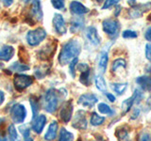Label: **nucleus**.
<instances>
[{
    "label": "nucleus",
    "mask_w": 151,
    "mask_h": 141,
    "mask_svg": "<svg viewBox=\"0 0 151 141\" xmlns=\"http://www.w3.org/2000/svg\"><path fill=\"white\" fill-rule=\"evenodd\" d=\"M81 46L77 40H71L63 46L59 56V61L61 65L71 62L74 58H78L80 53Z\"/></svg>",
    "instance_id": "1"
},
{
    "label": "nucleus",
    "mask_w": 151,
    "mask_h": 141,
    "mask_svg": "<svg viewBox=\"0 0 151 141\" xmlns=\"http://www.w3.org/2000/svg\"><path fill=\"white\" fill-rule=\"evenodd\" d=\"M59 97L55 89L51 88L46 91L44 98V107L48 113H54L58 108Z\"/></svg>",
    "instance_id": "2"
},
{
    "label": "nucleus",
    "mask_w": 151,
    "mask_h": 141,
    "mask_svg": "<svg viewBox=\"0 0 151 141\" xmlns=\"http://www.w3.org/2000/svg\"><path fill=\"white\" fill-rule=\"evenodd\" d=\"M46 31L42 27H38L34 30H30L27 34V41L30 46H37L45 39Z\"/></svg>",
    "instance_id": "3"
},
{
    "label": "nucleus",
    "mask_w": 151,
    "mask_h": 141,
    "mask_svg": "<svg viewBox=\"0 0 151 141\" xmlns=\"http://www.w3.org/2000/svg\"><path fill=\"white\" fill-rule=\"evenodd\" d=\"M12 119L14 123H23L26 120L27 117V110L26 107L23 105H20V103H17V105H14L12 108Z\"/></svg>",
    "instance_id": "4"
},
{
    "label": "nucleus",
    "mask_w": 151,
    "mask_h": 141,
    "mask_svg": "<svg viewBox=\"0 0 151 141\" xmlns=\"http://www.w3.org/2000/svg\"><path fill=\"white\" fill-rule=\"evenodd\" d=\"M103 30L111 37H116L120 29V25L114 19H106L102 23Z\"/></svg>",
    "instance_id": "5"
},
{
    "label": "nucleus",
    "mask_w": 151,
    "mask_h": 141,
    "mask_svg": "<svg viewBox=\"0 0 151 141\" xmlns=\"http://www.w3.org/2000/svg\"><path fill=\"white\" fill-rule=\"evenodd\" d=\"M33 83V78L29 75H25V74H17L15 75L13 80L14 87L19 91L24 90L27 87H29Z\"/></svg>",
    "instance_id": "6"
},
{
    "label": "nucleus",
    "mask_w": 151,
    "mask_h": 141,
    "mask_svg": "<svg viewBox=\"0 0 151 141\" xmlns=\"http://www.w3.org/2000/svg\"><path fill=\"white\" fill-rule=\"evenodd\" d=\"M142 98V93L140 92V90H136L134 91L133 95L131 97H129V99H127L124 102L122 103V111H123V114H127V112L130 110V108L133 105V103L137 101V100H140Z\"/></svg>",
    "instance_id": "7"
},
{
    "label": "nucleus",
    "mask_w": 151,
    "mask_h": 141,
    "mask_svg": "<svg viewBox=\"0 0 151 141\" xmlns=\"http://www.w3.org/2000/svg\"><path fill=\"white\" fill-rule=\"evenodd\" d=\"M73 127L78 130H85L87 128V121L86 117H85V112L79 110L75 116L73 120Z\"/></svg>",
    "instance_id": "8"
},
{
    "label": "nucleus",
    "mask_w": 151,
    "mask_h": 141,
    "mask_svg": "<svg viewBox=\"0 0 151 141\" xmlns=\"http://www.w3.org/2000/svg\"><path fill=\"white\" fill-rule=\"evenodd\" d=\"M53 26L55 27L56 31L60 35L65 34L66 31H67L64 19H63V15H60L59 13H56L53 17Z\"/></svg>",
    "instance_id": "9"
},
{
    "label": "nucleus",
    "mask_w": 151,
    "mask_h": 141,
    "mask_svg": "<svg viewBox=\"0 0 151 141\" xmlns=\"http://www.w3.org/2000/svg\"><path fill=\"white\" fill-rule=\"evenodd\" d=\"M72 113H73V105L71 101L65 102L63 106H61V109L60 112V119L63 120L64 122H68L71 118H72Z\"/></svg>",
    "instance_id": "10"
},
{
    "label": "nucleus",
    "mask_w": 151,
    "mask_h": 141,
    "mask_svg": "<svg viewBox=\"0 0 151 141\" xmlns=\"http://www.w3.org/2000/svg\"><path fill=\"white\" fill-rule=\"evenodd\" d=\"M97 97L93 93L83 94L78 99V103L84 107H93L97 103Z\"/></svg>",
    "instance_id": "11"
},
{
    "label": "nucleus",
    "mask_w": 151,
    "mask_h": 141,
    "mask_svg": "<svg viewBox=\"0 0 151 141\" xmlns=\"http://www.w3.org/2000/svg\"><path fill=\"white\" fill-rule=\"evenodd\" d=\"M56 40L55 41L51 42V43L47 44L46 46H45L44 48H42L40 52H39V56L41 59H44V60H46L48 59L49 58H51L52 56L54 55L55 51H56Z\"/></svg>",
    "instance_id": "12"
},
{
    "label": "nucleus",
    "mask_w": 151,
    "mask_h": 141,
    "mask_svg": "<svg viewBox=\"0 0 151 141\" xmlns=\"http://www.w3.org/2000/svg\"><path fill=\"white\" fill-rule=\"evenodd\" d=\"M31 15L37 21L42 20L44 14H42L40 0H31Z\"/></svg>",
    "instance_id": "13"
},
{
    "label": "nucleus",
    "mask_w": 151,
    "mask_h": 141,
    "mask_svg": "<svg viewBox=\"0 0 151 141\" xmlns=\"http://www.w3.org/2000/svg\"><path fill=\"white\" fill-rule=\"evenodd\" d=\"M85 35H86L87 39L90 41L92 44L93 45H98L100 43V37L98 36V33L96 28L94 26H89L86 28L85 31Z\"/></svg>",
    "instance_id": "14"
},
{
    "label": "nucleus",
    "mask_w": 151,
    "mask_h": 141,
    "mask_svg": "<svg viewBox=\"0 0 151 141\" xmlns=\"http://www.w3.org/2000/svg\"><path fill=\"white\" fill-rule=\"evenodd\" d=\"M151 9V3H146L143 5H138V6L133 7V9H131V11H129V15L132 18H139L145 12L147 9Z\"/></svg>",
    "instance_id": "15"
},
{
    "label": "nucleus",
    "mask_w": 151,
    "mask_h": 141,
    "mask_svg": "<svg viewBox=\"0 0 151 141\" xmlns=\"http://www.w3.org/2000/svg\"><path fill=\"white\" fill-rule=\"evenodd\" d=\"M70 11L72 13L76 14V15H82V14L87 13L89 9L80 2L73 1L70 3Z\"/></svg>",
    "instance_id": "16"
},
{
    "label": "nucleus",
    "mask_w": 151,
    "mask_h": 141,
    "mask_svg": "<svg viewBox=\"0 0 151 141\" xmlns=\"http://www.w3.org/2000/svg\"><path fill=\"white\" fill-rule=\"evenodd\" d=\"M46 123V118L45 115H40L39 117H37L36 119L33 121L32 124V129L33 131L37 134H41L42 131L44 130V127Z\"/></svg>",
    "instance_id": "17"
},
{
    "label": "nucleus",
    "mask_w": 151,
    "mask_h": 141,
    "mask_svg": "<svg viewBox=\"0 0 151 141\" xmlns=\"http://www.w3.org/2000/svg\"><path fill=\"white\" fill-rule=\"evenodd\" d=\"M14 55V48L11 45H5L0 50V60L9 61Z\"/></svg>",
    "instance_id": "18"
},
{
    "label": "nucleus",
    "mask_w": 151,
    "mask_h": 141,
    "mask_svg": "<svg viewBox=\"0 0 151 141\" xmlns=\"http://www.w3.org/2000/svg\"><path fill=\"white\" fill-rule=\"evenodd\" d=\"M57 131H58V122L54 120V121H52L50 125L48 126V129H47L46 133L45 135V139L47 141L54 140L57 135Z\"/></svg>",
    "instance_id": "19"
},
{
    "label": "nucleus",
    "mask_w": 151,
    "mask_h": 141,
    "mask_svg": "<svg viewBox=\"0 0 151 141\" xmlns=\"http://www.w3.org/2000/svg\"><path fill=\"white\" fill-rule=\"evenodd\" d=\"M136 83L145 91L151 90V77L150 76H140L136 78Z\"/></svg>",
    "instance_id": "20"
},
{
    "label": "nucleus",
    "mask_w": 151,
    "mask_h": 141,
    "mask_svg": "<svg viewBox=\"0 0 151 141\" xmlns=\"http://www.w3.org/2000/svg\"><path fill=\"white\" fill-rule=\"evenodd\" d=\"M84 26V19L82 17H77L74 18L72 22H71V28L70 30L73 33H76L79 31Z\"/></svg>",
    "instance_id": "21"
},
{
    "label": "nucleus",
    "mask_w": 151,
    "mask_h": 141,
    "mask_svg": "<svg viewBox=\"0 0 151 141\" xmlns=\"http://www.w3.org/2000/svg\"><path fill=\"white\" fill-rule=\"evenodd\" d=\"M108 61H109L108 52L103 51L102 53L100 54V58H99V61H98V68H99V70H100V72L102 73H104L106 72Z\"/></svg>",
    "instance_id": "22"
},
{
    "label": "nucleus",
    "mask_w": 151,
    "mask_h": 141,
    "mask_svg": "<svg viewBox=\"0 0 151 141\" xmlns=\"http://www.w3.org/2000/svg\"><path fill=\"white\" fill-rule=\"evenodd\" d=\"M115 135L119 141H129V131L124 127H119L115 131Z\"/></svg>",
    "instance_id": "23"
},
{
    "label": "nucleus",
    "mask_w": 151,
    "mask_h": 141,
    "mask_svg": "<svg viewBox=\"0 0 151 141\" xmlns=\"http://www.w3.org/2000/svg\"><path fill=\"white\" fill-rule=\"evenodd\" d=\"M59 141H74V135L65 128H61L60 131Z\"/></svg>",
    "instance_id": "24"
},
{
    "label": "nucleus",
    "mask_w": 151,
    "mask_h": 141,
    "mask_svg": "<svg viewBox=\"0 0 151 141\" xmlns=\"http://www.w3.org/2000/svg\"><path fill=\"white\" fill-rule=\"evenodd\" d=\"M9 70L13 72H25V70H29V67L26 63H20V62H14L12 65H11Z\"/></svg>",
    "instance_id": "25"
},
{
    "label": "nucleus",
    "mask_w": 151,
    "mask_h": 141,
    "mask_svg": "<svg viewBox=\"0 0 151 141\" xmlns=\"http://www.w3.org/2000/svg\"><path fill=\"white\" fill-rule=\"evenodd\" d=\"M96 86L98 90L105 92L107 89V85L105 82V79L103 78L102 75H97L96 77Z\"/></svg>",
    "instance_id": "26"
},
{
    "label": "nucleus",
    "mask_w": 151,
    "mask_h": 141,
    "mask_svg": "<svg viewBox=\"0 0 151 141\" xmlns=\"http://www.w3.org/2000/svg\"><path fill=\"white\" fill-rule=\"evenodd\" d=\"M127 83H124V84H120V83H113L111 85V88H112L113 91H115L117 94H123L125 92V90L127 89Z\"/></svg>",
    "instance_id": "27"
},
{
    "label": "nucleus",
    "mask_w": 151,
    "mask_h": 141,
    "mask_svg": "<svg viewBox=\"0 0 151 141\" xmlns=\"http://www.w3.org/2000/svg\"><path fill=\"white\" fill-rule=\"evenodd\" d=\"M29 103H30V105H31V109H32V118L35 119L37 117L38 112H39V105H38V100L37 98L34 96H31L29 98Z\"/></svg>",
    "instance_id": "28"
},
{
    "label": "nucleus",
    "mask_w": 151,
    "mask_h": 141,
    "mask_svg": "<svg viewBox=\"0 0 151 141\" xmlns=\"http://www.w3.org/2000/svg\"><path fill=\"white\" fill-rule=\"evenodd\" d=\"M98 111L100 112L101 114H105L108 116H112L114 114V111H113L108 105H106V103H101L98 105Z\"/></svg>",
    "instance_id": "29"
},
{
    "label": "nucleus",
    "mask_w": 151,
    "mask_h": 141,
    "mask_svg": "<svg viewBox=\"0 0 151 141\" xmlns=\"http://www.w3.org/2000/svg\"><path fill=\"white\" fill-rule=\"evenodd\" d=\"M105 121V118L98 116L96 113H93L91 117V124L93 126H99Z\"/></svg>",
    "instance_id": "30"
},
{
    "label": "nucleus",
    "mask_w": 151,
    "mask_h": 141,
    "mask_svg": "<svg viewBox=\"0 0 151 141\" xmlns=\"http://www.w3.org/2000/svg\"><path fill=\"white\" fill-rule=\"evenodd\" d=\"M48 68L46 66H41V67H38L35 69V76L39 79L44 78L45 75L48 73Z\"/></svg>",
    "instance_id": "31"
},
{
    "label": "nucleus",
    "mask_w": 151,
    "mask_h": 141,
    "mask_svg": "<svg viewBox=\"0 0 151 141\" xmlns=\"http://www.w3.org/2000/svg\"><path fill=\"white\" fill-rule=\"evenodd\" d=\"M127 66V62L125 59L123 58H118L116 60L113 61V63L111 65V70L112 72H115V70L118 69V68H126Z\"/></svg>",
    "instance_id": "32"
},
{
    "label": "nucleus",
    "mask_w": 151,
    "mask_h": 141,
    "mask_svg": "<svg viewBox=\"0 0 151 141\" xmlns=\"http://www.w3.org/2000/svg\"><path fill=\"white\" fill-rule=\"evenodd\" d=\"M8 132H9V141H17L18 140L17 132H16V129H15V126H14L13 124H11V125L9 126Z\"/></svg>",
    "instance_id": "33"
},
{
    "label": "nucleus",
    "mask_w": 151,
    "mask_h": 141,
    "mask_svg": "<svg viewBox=\"0 0 151 141\" xmlns=\"http://www.w3.org/2000/svg\"><path fill=\"white\" fill-rule=\"evenodd\" d=\"M90 69L85 70V72H81L79 77V81L81 82L85 86H89V81H90Z\"/></svg>",
    "instance_id": "34"
},
{
    "label": "nucleus",
    "mask_w": 151,
    "mask_h": 141,
    "mask_svg": "<svg viewBox=\"0 0 151 141\" xmlns=\"http://www.w3.org/2000/svg\"><path fill=\"white\" fill-rule=\"evenodd\" d=\"M78 58H74L72 61L70 62V66H69V72L71 73V75H72L73 77L76 76V73H75V69H76V66L78 65Z\"/></svg>",
    "instance_id": "35"
},
{
    "label": "nucleus",
    "mask_w": 151,
    "mask_h": 141,
    "mask_svg": "<svg viewBox=\"0 0 151 141\" xmlns=\"http://www.w3.org/2000/svg\"><path fill=\"white\" fill-rule=\"evenodd\" d=\"M52 6L57 9H61L64 8V0H51Z\"/></svg>",
    "instance_id": "36"
},
{
    "label": "nucleus",
    "mask_w": 151,
    "mask_h": 141,
    "mask_svg": "<svg viewBox=\"0 0 151 141\" xmlns=\"http://www.w3.org/2000/svg\"><path fill=\"white\" fill-rule=\"evenodd\" d=\"M122 36L123 38H125V39H131V38L137 37V33L132 30H125L122 33Z\"/></svg>",
    "instance_id": "37"
},
{
    "label": "nucleus",
    "mask_w": 151,
    "mask_h": 141,
    "mask_svg": "<svg viewBox=\"0 0 151 141\" xmlns=\"http://www.w3.org/2000/svg\"><path fill=\"white\" fill-rule=\"evenodd\" d=\"M117 2H118V0H106L105 3H104V5H103L102 9H105L111 8V7L113 6V5H115Z\"/></svg>",
    "instance_id": "38"
},
{
    "label": "nucleus",
    "mask_w": 151,
    "mask_h": 141,
    "mask_svg": "<svg viewBox=\"0 0 151 141\" xmlns=\"http://www.w3.org/2000/svg\"><path fill=\"white\" fill-rule=\"evenodd\" d=\"M139 141H151V135L147 133H142L140 135Z\"/></svg>",
    "instance_id": "39"
},
{
    "label": "nucleus",
    "mask_w": 151,
    "mask_h": 141,
    "mask_svg": "<svg viewBox=\"0 0 151 141\" xmlns=\"http://www.w3.org/2000/svg\"><path fill=\"white\" fill-rule=\"evenodd\" d=\"M145 56L149 61H151V44L147 43L145 45Z\"/></svg>",
    "instance_id": "40"
},
{
    "label": "nucleus",
    "mask_w": 151,
    "mask_h": 141,
    "mask_svg": "<svg viewBox=\"0 0 151 141\" xmlns=\"http://www.w3.org/2000/svg\"><path fill=\"white\" fill-rule=\"evenodd\" d=\"M20 130H21V133L24 135L25 137H28V135H29V129H28L27 126L20 127Z\"/></svg>",
    "instance_id": "41"
},
{
    "label": "nucleus",
    "mask_w": 151,
    "mask_h": 141,
    "mask_svg": "<svg viewBox=\"0 0 151 141\" xmlns=\"http://www.w3.org/2000/svg\"><path fill=\"white\" fill-rule=\"evenodd\" d=\"M78 69L80 70V72H85V70H89V66L86 64V63H80L78 66Z\"/></svg>",
    "instance_id": "42"
},
{
    "label": "nucleus",
    "mask_w": 151,
    "mask_h": 141,
    "mask_svg": "<svg viewBox=\"0 0 151 141\" xmlns=\"http://www.w3.org/2000/svg\"><path fill=\"white\" fill-rule=\"evenodd\" d=\"M145 39L147 40L148 41H151V26L147 28V30L145 31Z\"/></svg>",
    "instance_id": "43"
},
{
    "label": "nucleus",
    "mask_w": 151,
    "mask_h": 141,
    "mask_svg": "<svg viewBox=\"0 0 151 141\" xmlns=\"http://www.w3.org/2000/svg\"><path fill=\"white\" fill-rule=\"evenodd\" d=\"M106 96H107V98L109 99V101H111V102H114L115 101V96L114 95H112L111 93H107L106 94Z\"/></svg>",
    "instance_id": "44"
},
{
    "label": "nucleus",
    "mask_w": 151,
    "mask_h": 141,
    "mask_svg": "<svg viewBox=\"0 0 151 141\" xmlns=\"http://www.w3.org/2000/svg\"><path fill=\"white\" fill-rule=\"evenodd\" d=\"M2 3L4 4V6L9 7L13 3V0H2Z\"/></svg>",
    "instance_id": "45"
},
{
    "label": "nucleus",
    "mask_w": 151,
    "mask_h": 141,
    "mask_svg": "<svg viewBox=\"0 0 151 141\" xmlns=\"http://www.w3.org/2000/svg\"><path fill=\"white\" fill-rule=\"evenodd\" d=\"M4 100H5V95H4L3 91L0 90V105H2V103L4 102Z\"/></svg>",
    "instance_id": "46"
},
{
    "label": "nucleus",
    "mask_w": 151,
    "mask_h": 141,
    "mask_svg": "<svg viewBox=\"0 0 151 141\" xmlns=\"http://www.w3.org/2000/svg\"><path fill=\"white\" fill-rule=\"evenodd\" d=\"M0 141H8L6 135H5L4 134H2V133H0Z\"/></svg>",
    "instance_id": "47"
},
{
    "label": "nucleus",
    "mask_w": 151,
    "mask_h": 141,
    "mask_svg": "<svg viewBox=\"0 0 151 141\" xmlns=\"http://www.w3.org/2000/svg\"><path fill=\"white\" fill-rule=\"evenodd\" d=\"M139 112H140V110H139V109H135V112H134V114H133V117H132V119H135V118L138 117Z\"/></svg>",
    "instance_id": "48"
},
{
    "label": "nucleus",
    "mask_w": 151,
    "mask_h": 141,
    "mask_svg": "<svg viewBox=\"0 0 151 141\" xmlns=\"http://www.w3.org/2000/svg\"><path fill=\"white\" fill-rule=\"evenodd\" d=\"M120 9H121V7H120V6H117V9H116L115 16H118V14H119V12H120Z\"/></svg>",
    "instance_id": "49"
},
{
    "label": "nucleus",
    "mask_w": 151,
    "mask_h": 141,
    "mask_svg": "<svg viewBox=\"0 0 151 141\" xmlns=\"http://www.w3.org/2000/svg\"><path fill=\"white\" fill-rule=\"evenodd\" d=\"M25 141H33V139L30 137V136H28V137H26Z\"/></svg>",
    "instance_id": "50"
},
{
    "label": "nucleus",
    "mask_w": 151,
    "mask_h": 141,
    "mask_svg": "<svg viewBox=\"0 0 151 141\" xmlns=\"http://www.w3.org/2000/svg\"><path fill=\"white\" fill-rule=\"evenodd\" d=\"M147 72H149V73H151V64L148 66L147 67Z\"/></svg>",
    "instance_id": "51"
},
{
    "label": "nucleus",
    "mask_w": 151,
    "mask_h": 141,
    "mask_svg": "<svg viewBox=\"0 0 151 141\" xmlns=\"http://www.w3.org/2000/svg\"><path fill=\"white\" fill-rule=\"evenodd\" d=\"M96 1H97V2H99V3H100V2H102V0H96Z\"/></svg>",
    "instance_id": "52"
},
{
    "label": "nucleus",
    "mask_w": 151,
    "mask_h": 141,
    "mask_svg": "<svg viewBox=\"0 0 151 141\" xmlns=\"http://www.w3.org/2000/svg\"><path fill=\"white\" fill-rule=\"evenodd\" d=\"M148 20H151V18H150V16H148Z\"/></svg>",
    "instance_id": "53"
}]
</instances>
